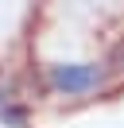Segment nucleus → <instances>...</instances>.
I'll list each match as a JSON object with an SVG mask.
<instances>
[{"instance_id":"obj_2","label":"nucleus","mask_w":124,"mask_h":128,"mask_svg":"<svg viewBox=\"0 0 124 128\" xmlns=\"http://www.w3.org/2000/svg\"><path fill=\"white\" fill-rule=\"evenodd\" d=\"M112 66H116V70H124V43L112 50Z\"/></svg>"},{"instance_id":"obj_1","label":"nucleus","mask_w":124,"mask_h":128,"mask_svg":"<svg viewBox=\"0 0 124 128\" xmlns=\"http://www.w3.org/2000/svg\"><path fill=\"white\" fill-rule=\"evenodd\" d=\"M50 82H54V89H62V93H89V89L101 86V70L93 62L54 66V70H50Z\"/></svg>"}]
</instances>
